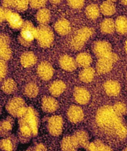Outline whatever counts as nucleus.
I'll use <instances>...</instances> for the list:
<instances>
[{
  "mask_svg": "<svg viewBox=\"0 0 127 151\" xmlns=\"http://www.w3.org/2000/svg\"><path fill=\"white\" fill-rule=\"evenodd\" d=\"M24 94L29 98H35L39 92V88L34 83H28L24 87Z\"/></svg>",
  "mask_w": 127,
  "mask_h": 151,
  "instance_id": "obj_31",
  "label": "nucleus"
},
{
  "mask_svg": "<svg viewBox=\"0 0 127 151\" xmlns=\"http://www.w3.org/2000/svg\"><path fill=\"white\" fill-rule=\"evenodd\" d=\"M34 136L32 131L29 126L24 124H19L17 131L18 139L22 143H27Z\"/></svg>",
  "mask_w": 127,
  "mask_h": 151,
  "instance_id": "obj_18",
  "label": "nucleus"
},
{
  "mask_svg": "<svg viewBox=\"0 0 127 151\" xmlns=\"http://www.w3.org/2000/svg\"><path fill=\"white\" fill-rule=\"evenodd\" d=\"M93 1H96V0H93Z\"/></svg>",
  "mask_w": 127,
  "mask_h": 151,
  "instance_id": "obj_51",
  "label": "nucleus"
},
{
  "mask_svg": "<svg viewBox=\"0 0 127 151\" xmlns=\"http://www.w3.org/2000/svg\"><path fill=\"white\" fill-rule=\"evenodd\" d=\"M21 29L20 35L19 37V42L24 46H29L36 39L37 28L30 21H25Z\"/></svg>",
  "mask_w": 127,
  "mask_h": 151,
  "instance_id": "obj_3",
  "label": "nucleus"
},
{
  "mask_svg": "<svg viewBox=\"0 0 127 151\" xmlns=\"http://www.w3.org/2000/svg\"><path fill=\"white\" fill-rule=\"evenodd\" d=\"M37 74L42 80L49 81L53 76V68L52 65L47 61L42 62L37 67Z\"/></svg>",
  "mask_w": 127,
  "mask_h": 151,
  "instance_id": "obj_11",
  "label": "nucleus"
},
{
  "mask_svg": "<svg viewBox=\"0 0 127 151\" xmlns=\"http://www.w3.org/2000/svg\"><path fill=\"white\" fill-rule=\"evenodd\" d=\"M49 1L53 4H58L62 1V0H49Z\"/></svg>",
  "mask_w": 127,
  "mask_h": 151,
  "instance_id": "obj_45",
  "label": "nucleus"
},
{
  "mask_svg": "<svg viewBox=\"0 0 127 151\" xmlns=\"http://www.w3.org/2000/svg\"><path fill=\"white\" fill-rule=\"evenodd\" d=\"M7 11L8 9H6L4 7L1 8V15H0V17H1V22H3L4 20L6 19Z\"/></svg>",
  "mask_w": 127,
  "mask_h": 151,
  "instance_id": "obj_43",
  "label": "nucleus"
},
{
  "mask_svg": "<svg viewBox=\"0 0 127 151\" xmlns=\"http://www.w3.org/2000/svg\"><path fill=\"white\" fill-rule=\"evenodd\" d=\"M73 96L76 102L80 105H86L91 99L90 92L86 88L76 87L74 89Z\"/></svg>",
  "mask_w": 127,
  "mask_h": 151,
  "instance_id": "obj_12",
  "label": "nucleus"
},
{
  "mask_svg": "<svg viewBox=\"0 0 127 151\" xmlns=\"http://www.w3.org/2000/svg\"><path fill=\"white\" fill-rule=\"evenodd\" d=\"M26 151H47V150L43 144L38 143L29 148Z\"/></svg>",
  "mask_w": 127,
  "mask_h": 151,
  "instance_id": "obj_41",
  "label": "nucleus"
},
{
  "mask_svg": "<svg viewBox=\"0 0 127 151\" xmlns=\"http://www.w3.org/2000/svg\"><path fill=\"white\" fill-rule=\"evenodd\" d=\"M93 51L99 58H103L112 53V47L108 42L100 40L94 44Z\"/></svg>",
  "mask_w": 127,
  "mask_h": 151,
  "instance_id": "obj_9",
  "label": "nucleus"
},
{
  "mask_svg": "<svg viewBox=\"0 0 127 151\" xmlns=\"http://www.w3.org/2000/svg\"><path fill=\"white\" fill-rule=\"evenodd\" d=\"M99 127L122 139L127 134V129L122 122L121 117L118 116L114 111L113 106L105 105L100 107L96 116Z\"/></svg>",
  "mask_w": 127,
  "mask_h": 151,
  "instance_id": "obj_1",
  "label": "nucleus"
},
{
  "mask_svg": "<svg viewBox=\"0 0 127 151\" xmlns=\"http://www.w3.org/2000/svg\"><path fill=\"white\" fill-rule=\"evenodd\" d=\"M73 136L79 147L86 148L88 144H89V136L84 130H78Z\"/></svg>",
  "mask_w": 127,
  "mask_h": 151,
  "instance_id": "obj_24",
  "label": "nucleus"
},
{
  "mask_svg": "<svg viewBox=\"0 0 127 151\" xmlns=\"http://www.w3.org/2000/svg\"><path fill=\"white\" fill-rule=\"evenodd\" d=\"M63 120L60 115H53L50 117L47 122V129L49 133L53 136H60L63 131Z\"/></svg>",
  "mask_w": 127,
  "mask_h": 151,
  "instance_id": "obj_7",
  "label": "nucleus"
},
{
  "mask_svg": "<svg viewBox=\"0 0 127 151\" xmlns=\"http://www.w3.org/2000/svg\"><path fill=\"white\" fill-rule=\"evenodd\" d=\"M58 102L53 97L46 96L42 100V109L45 113H52L58 109Z\"/></svg>",
  "mask_w": 127,
  "mask_h": 151,
  "instance_id": "obj_15",
  "label": "nucleus"
},
{
  "mask_svg": "<svg viewBox=\"0 0 127 151\" xmlns=\"http://www.w3.org/2000/svg\"><path fill=\"white\" fill-rule=\"evenodd\" d=\"M79 145L74 136H67L63 138L61 142L62 151H77Z\"/></svg>",
  "mask_w": 127,
  "mask_h": 151,
  "instance_id": "obj_20",
  "label": "nucleus"
},
{
  "mask_svg": "<svg viewBox=\"0 0 127 151\" xmlns=\"http://www.w3.org/2000/svg\"><path fill=\"white\" fill-rule=\"evenodd\" d=\"M95 76V71L91 67L85 68L79 74V79L84 83H89L94 79Z\"/></svg>",
  "mask_w": 127,
  "mask_h": 151,
  "instance_id": "obj_25",
  "label": "nucleus"
},
{
  "mask_svg": "<svg viewBox=\"0 0 127 151\" xmlns=\"http://www.w3.org/2000/svg\"><path fill=\"white\" fill-rule=\"evenodd\" d=\"M50 17V11L47 8H42L37 13V20L40 25H47Z\"/></svg>",
  "mask_w": 127,
  "mask_h": 151,
  "instance_id": "obj_30",
  "label": "nucleus"
},
{
  "mask_svg": "<svg viewBox=\"0 0 127 151\" xmlns=\"http://www.w3.org/2000/svg\"><path fill=\"white\" fill-rule=\"evenodd\" d=\"M87 151H96V146L95 142H91L86 148Z\"/></svg>",
  "mask_w": 127,
  "mask_h": 151,
  "instance_id": "obj_44",
  "label": "nucleus"
},
{
  "mask_svg": "<svg viewBox=\"0 0 127 151\" xmlns=\"http://www.w3.org/2000/svg\"><path fill=\"white\" fill-rule=\"evenodd\" d=\"M11 50L9 47V38L4 35L0 37V57L1 60L8 61L11 57Z\"/></svg>",
  "mask_w": 127,
  "mask_h": 151,
  "instance_id": "obj_13",
  "label": "nucleus"
},
{
  "mask_svg": "<svg viewBox=\"0 0 127 151\" xmlns=\"http://www.w3.org/2000/svg\"><path fill=\"white\" fill-rule=\"evenodd\" d=\"M47 0H30V5L34 9H42L45 5Z\"/></svg>",
  "mask_w": 127,
  "mask_h": 151,
  "instance_id": "obj_38",
  "label": "nucleus"
},
{
  "mask_svg": "<svg viewBox=\"0 0 127 151\" xmlns=\"http://www.w3.org/2000/svg\"><path fill=\"white\" fill-rule=\"evenodd\" d=\"M68 4L70 7L75 9H79L83 7L85 0H68Z\"/></svg>",
  "mask_w": 127,
  "mask_h": 151,
  "instance_id": "obj_37",
  "label": "nucleus"
},
{
  "mask_svg": "<svg viewBox=\"0 0 127 151\" xmlns=\"http://www.w3.org/2000/svg\"><path fill=\"white\" fill-rule=\"evenodd\" d=\"M126 78H127V73H126Z\"/></svg>",
  "mask_w": 127,
  "mask_h": 151,
  "instance_id": "obj_50",
  "label": "nucleus"
},
{
  "mask_svg": "<svg viewBox=\"0 0 127 151\" xmlns=\"http://www.w3.org/2000/svg\"><path fill=\"white\" fill-rule=\"evenodd\" d=\"M115 29L117 32L121 35L127 34V18L125 16H118L115 22Z\"/></svg>",
  "mask_w": 127,
  "mask_h": 151,
  "instance_id": "obj_29",
  "label": "nucleus"
},
{
  "mask_svg": "<svg viewBox=\"0 0 127 151\" xmlns=\"http://www.w3.org/2000/svg\"><path fill=\"white\" fill-rule=\"evenodd\" d=\"M36 39L42 47H49L54 40L53 30L47 25H41L37 28Z\"/></svg>",
  "mask_w": 127,
  "mask_h": 151,
  "instance_id": "obj_2",
  "label": "nucleus"
},
{
  "mask_svg": "<svg viewBox=\"0 0 127 151\" xmlns=\"http://www.w3.org/2000/svg\"><path fill=\"white\" fill-rule=\"evenodd\" d=\"M59 65L63 70L68 72L74 71L78 65L76 60H74L71 56L67 55L61 56L59 60Z\"/></svg>",
  "mask_w": 127,
  "mask_h": 151,
  "instance_id": "obj_17",
  "label": "nucleus"
},
{
  "mask_svg": "<svg viewBox=\"0 0 127 151\" xmlns=\"http://www.w3.org/2000/svg\"><path fill=\"white\" fill-rule=\"evenodd\" d=\"M115 29V23L110 18L104 19L100 24V30L105 34H110Z\"/></svg>",
  "mask_w": 127,
  "mask_h": 151,
  "instance_id": "obj_28",
  "label": "nucleus"
},
{
  "mask_svg": "<svg viewBox=\"0 0 127 151\" xmlns=\"http://www.w3.org/2000/svg\"><path fill=\"white\" fill-rule=\"evenodd\" d=\"M30 0H17L15 8L19 11H24L28 8Z\"/></svg>",
  "mask_w": 127,
  "mask_h": 151,
  "instance_id": "obj_36",
  "label": "nucleus"
},
{
  "mask_svg": "<svg viewBox=\"0 0 127 151\" xmlns=\"http://www.w3.org/2000/svg\"><path fill=\"white\" fill-rule=\"evenodd\" d=\"M104 89L108 96L116 97L119 95L121 91V86L117 81L109 80L104 83Z\"/></svg>",
  "mask_w": 127,
  "mask_h": 151,
  "instance_id": "obj_16",
  "label": "nucleus"
},
{
  "mask_svg": "<svg viewBox=\"0 0 127 151\" xmlns=\"http://www.w3.org/2000/svg\"><path fill=\"white\" fill-rule=\"evenodd\" d=\"M100 9L98 6L95 4H91L87 6L86 8V15L91 20H96L100 15Z\"/></svg>",
  "mask_w": 127,
  "mask_h": 151,
  "instance_id": "obj_32",
  "label": "nucleus"
},
{
  "mask_svg": "<svg viewBox=\"0 0 127 151\" xmlns=\"http://www.w3.org/2000/svg\"><path fill=\"white\" fill-rule=\"evenodd\" d=\"M117 60L118 56L112 52L109 55L99 58L96 65L97 72L100 74L109 73L112 70L113 63Z\"/></svg>",
  "mask_w": 127,
  "mask_h": 151,
  "instance_id": "obj_6",
  "label": "nucleus"
},
{
  "mask_svg": "<svg viewBox=\"0 0 127 151\" xmlns=\"http://www.w3.org/2000/svg\"><path fill=\"white\" fill-rule=\"evenodd\" d=\"M66 86L64 82L60 80H57L54 81L53 83H52V84L50 85L49 91L50 93L52 94L53 97H56L61 96L66 90Z\"/></svg>",
  "mask_w": 127,
  "mask_h": 151,
  "instance_id": "obj_22",
  "label": "nucleus"
},
{
  "mask_svg": "<svg viewBox=\"0 0 127 151\" xmlns=\"http://www.w3.org/2000/svg\"><path fill=\"white\" fill-rule=\"evenodd\" d=\"M113 109L114 111L115 112L116 115L119 117L124 116L127 111L126 105L121 102H118L114 104L113 106Z\"/></svg>",
  "mask_w": 127,
  "mask_h": 151,
  "instance_id": "obj_35",
  "label": "nucleus"
},
{
  "mask_svg": "<svg viewBox=\"0 0 127 151\" xmlns=\"http://www.w3.org/2000/svg\"><path fill=\"white\" fill-rule=\"evenodd\" d=\"M25 106V102L22 98L15 97L11 99L8 102L6 105V109L11 115L16 117L19 111Z\"/></svg>",
  "mask_w": 127,
  "mask_h": 151,
  "instance_id": "obj_8",
  "label": "nucleus"
},
{
  "mask_svg": "<svg viewBox=\"0 0 127 151\" xmlns=\"http://www.w3.org/2000/svg\"><path fill=\"white\" fill-rule=\"evenodd\" d=\"M20 61L24 68H30L36 63L37 57L33 52H26L21 56Z\"/></svg>",
  "mask_w": 127,
  "mask_h": 151,
  "instance_id": "obj_23",
  "label": "nucleus"
},
{
  "mask_svg": "<svg viewBox=\"0 0 127 151\" xmlns=\"http://www.w3.org/2000/svg\"><path fill=\"white\" fill-rule=\"evenodd\" d=\"M56 32L60 35H66L71 31V24L66 19H61L55 24Z\"/></svg>",
  "mask_w": 127,
  "mask_h": 151,
  "instance_id": "obj_21",
  "label": "nucleus"
},
{
  "mask_svg": "<svg viewBox=\"0 0 127 151\" xmlns=\"http://www.w3.org/2000/svg\"><path fill=\"white\" fill-rule=\"evenodd\" d=\"M16 89V82L11 78L4 80L1 85L2 91L6 94H11L13 93Z\"/></svg>",
  "mask_w": 127,
  "mask_h": 151,
  "instance_id": "obj_34",
  "label": "nucleus"
},
{
  "mask_svg": "<svg viewBox=\"0 0 127 151\" xmlns=\"http://www.w3.org/2000/svg\"><path fill=\"white\" fill-rule=\"evenodd\" d=\"M123 151H127V147L125 148V149L123 150Z\"/></svg>",
  "mask_w": 127,
  "mask_h": 151,
  "instance_id": "obj_49",
  "label": "nucleus"
},
{
  "mask_svg": "<svg viewBox=\"0 0 127 151\" xmlns=\"http://www.w3.org/2000/svg\"><path fill=\"white\" fill-rule=\"evenodd\" d=\"M100 10L104 16H110L115 13L116 11V8L113 3L107 1L102 3Z\"/></svg>",
  "mask_w": 127,
  "mask_h": 151,
  "instance_id": "obj_33",
  "label": "nucleus"
},
{
  "mask_svg": "<svg viewBox=\"0 0 127 151\" xmlns=\"http://www.w3.org/2000/svg\"><path fill=\"white\" fill-rule=\"evenodd\" d=\"M8 71V66L6 61L1 60L0 61V79L3 81L5 78Z\"/></svg>",
  "mask_w": 127,
  "mask_h": 151,
  "instance_id": "obj_39",
  "label": "nucleus"
},
{
  "mask_svg": "<svg viewBox=\"0 0 127 151\" xmlns=\"http://www.w3.org/2000/svg\"><path fill=\"white\" fill-rule=\"evenodd\" d=\"M93 30L89 27L79 29L71 41V47L74 50H80L92 35Z\"/></svg>",
  "mask_w": 127,
  "mask_h": 151,
  "instance_id": "obj_4",
  "label": "nucleus"
},
{
  "mask_svg": "<svg viewBox=\"0 0 127 151\" xmlns=\"http://www.w3.org/2000/svg\"><path fill=\"white\" fill-rule=\"evenodd\" d=\"M17 0H3V6L5 8H15Z\"/></svg>",
  "mask_w": 127,
  "mask_h": 151,
  "instance_id": "obj_42",
  "label": "nucleus"
},
{
  "mask_svg": "<svg viewBox=\"0 0 127 151\" xmlns=\"http://www.w3.org/2000/svg\"><path fill=\"white\" fill-rule=\"evenodd\" d=\"M6 20L8 21L9 26L14 29H21L24 23L19 14L9 9L7 11Z\"/></svg>",
  "mask_w": 127,
  "mask_h": 151,
  "instance_id": "obj_14",
  "label": "nucleus"
},
{
  "mask_svg": "<svg viewBox=\"0 0 127 151\" xmlns=\"http://www.w3.org/2000/svg\"><path fill=\"white\" fill-rule=\"evenodd\" d=\"M121 2L123 5L127 6V0H121Z\"/></svg>",
  "mask_w": 127,
  "mask_h": 151,
  "instance_id": "obj_46",
  "label": "nucleus"
},
{
  "mask_svg": "<svg viewBox=\"0 0 127 151\" xmlns=\"http://www.w3.org/2000/svg\"><path fill=\"white\" fill-rule=\"evenodd\" d=\"M76 61L78 66L85 68L90 66L92 60L91 56L89 54L87 53H81L76 56Z\"/></svg>",
  "mask_w": 127,
  "mask_h": 151,
  "instance_id": "obj_27",
  "label": "nucleus"
},
{
  "mask_svg": "<svg viewBox=\"0 0 127 151\" xmlns=\"http://www.w3.org/2000/svg\"><path fill=\"white\" fill-rule=\"evenodd\" d=\"M107 1H110V2H112V3H113V2H115V1H116L117 0H107Z\"/></svg>",
  "mask_w": 127,
  "mask_h": 151,
  "instance_id": "obj_48",
  "label": "nucleus"
},
{
  "mask_svg": "<svg viewBox=\"0 0 127 151\" xmlns=\"http://www.w3.org/2000/svg\"><path fill=\"white\" fill-rule=\"evenodd\" d=\"M125 51L127 53V40L125 42Z\"/></svg>",
  "mask_w": 127,
  "mask_h": 151,
  "instance_id": "obj_47",
  "label": "nucleus"
},
{
  "mask_svg": "<svg viewBox=\"0 0 127 151\" xmlns=\"http://www.w3.org/2000/svg\"><path fill=\"white\" fill-rule=\"evenodd\" d=\"M12 120L11 119H4L0 123V135L3 137H6L10 136L12 129Z\"/></svg>",
  "mask_w": 127,
  "mask_h": 151,
  "instance_id": "obj_26",
  "label": "nucleus"
},
{
  "mask_svg": "<svg viewBox=\"0 0 127 151\" xmlns=\"http://www.w3.org/2000/svg\"><path fill=\"white\" fill-rule=\"evenodd\" d=\"M67 117L69 121L72 123H80L84 117L83 110L78 105H71L67 111Z\"/></svg>",
  "mask_w": 127,
  "mask_h": 151,
  "instance_id": "obj_10",
  "label": "nucleus"
},
{
  "mask_svg": "<svg viewBox=\"0 0 127 151\" xmlns=\"http://www.w3.org/2000/svg\"><path fill=\"white\" fill-rule=\"evenodd\" d=\"M17 146V139L13 136L3 137L0 141L1 151H14Z\"/></svg>",
  "mask_w": 127,
  "mask_h": 151,
  "instance_id": "obj_19",
  "label": "nucleus"
},
{
  "mask_svg": "<svg viewBox=\"0 0 127 151\" xmlns=\"http://www.w3.org/2000/svg\"><path fill=\"white\" fill-rule=\"evenodd\" d=\"M94 142L96 146V151H113L110 147L105 145V144L100 141L97 140Z\"/></svg>",
  "mask_w": 127,
  "mask_h": 151,
  "instance_id": "obj_40",
  "label": "nucleus"
},
{
  "mask_svg": "<svg viewBox=\"0 0 127 151\" xmlns=\"http://www.w3.org/2000/svg\"><path fill=\"white\" fill-rule=\"evenodd\" d=\"M19 124H26L31 128L34 136H36L39 131V118L35 110L29 106L25 115L19 119Z\"/></svg>",
  "mask_w": 127,
  "mask_h": 151,
  "instance_id": "obj_5",
  "label": "nucleus"
}]
</instances>
